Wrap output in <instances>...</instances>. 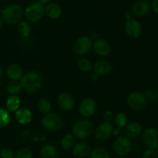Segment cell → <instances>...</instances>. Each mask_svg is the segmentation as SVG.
Returning <instances> with one entry per match:
<instances>
[{
	"label": "cell",
	"instance_id": "obj_41",
	"mask_svg": "<svg viewBox=\"0 0 158 158\" xmlns=\"http://www.w3.org/2000/svg\"><path fill=\"white\" fill-rule=\"evenodd\" d=\"M51 0H39V2L41 3L42 5H45V4H49L50 3Z\"/></svg>",
	"mask_w": 158,
	"mask_h": 158
},
{
	"label": "cell",
	"instance_id": "obj_46",
	"mask_svg": "<svg viewBox=\"0 0 158 158\" xmlns=\"http://www.w3.org/2000/svg\"><path fill=\"white\" fill-rule=\"evenodd\" d=\"M2 9H0V14H2Z\"/></svg>",
	"mask_w": 158,
	"mask_h": 158
},
{
	"label": "cell",
	"instance_id": "obj_32",
	"mask_svg": "<svg viewBox=\"0 0 158 158\" xmlns=\"http://www.w3.org/2000/svg\"><path fill=\"white\" fill-rule=\"evenodd\" d=\"M14 158H32V153L29 148L22 147L17 150Z\"/></svg>",
	"mask_w": 158,
	"mask_h": 158
},
{
	"label": "cell",
	"instance_id": "obj_28",
	"mask_svg": "<svg viewBox=\"0 0 158 158\" xmlns=\"http://www.w3.org/2000/svg\"><path fill=\"white\" fill-rule=\"evenodd\" d=\"M22 88H23L20 82H19L18 81H12L8 85L7 91L12 95H16L21 91Z\"/></svg>",
	"mask_w": 158,
	"mask_h": 158
},
{
	"label": "cell",
	"instance_id": "obj_36",
	"mask_svg": "<svg viewBox=\"0 0 158 158\" xmlns=\"http://www.w3.org/2000/svg\"><path fill=\"white\" fill-rule=\"evenodd\" d=\"M114 113L111 111H106L103 114V119H104L105 122H110L112 121V119H114Z\"/></svg>",
	"mask_w": 158,
	"mask_h": 158
},
{
	"label": "cell",
	"instance_id": "obj_6",
	"mask_svg": "<svg viewBox=\"0 0 158 158\" xmlns=\"http://www.w3.org/2000/svg\"><path fill=\"white\" fill-rule=\"evenodd\" d=\"M41 124L45 129L56 132L63 126V119L56 113H47L42 118Z\"/></svg>",
	"mask_w": 158,
	"mask_h": 158
},
{
	"label": "cell",
	"instance_id": "obj_11",
	"mask_svg": "<svg viewBox=\"0 0 158 158\" xmlns=\"http://www.w3.org/2000/svg\"><path fill=\"white\" fill-rule=\"evenodd\" d=\"M92 41L87 37H81L74 43V51L79 55H84L89 52L92 48Z\"/></svg>",
	"mask_w": 158,
	"mask_h": 158
},
{
	"label": "cell",
	"instance_id": "obj_3",
	"mask_svg": "<svg viewBox=\"0 0 158 158\" xmlns=\"http://www.w3.org/2000/svg\"><path fill=\"white\" fill-rule=\"evenodd\" d=\"M94 125L89 120L83 119L75 123L73 128V135L74 137L80 139H86L92 135L94 132Z\"/></svg>",
	"mask_w": 158,
	"mask_h": 158
},
{
	"label": "cell",
	"instance_id": "obj_31",
	"mask_svg": "<svg viewBox=\"0 0 158 158\" xmlns=\"http://www.w3.org/2000/svg\"><path fill=\"white\" fill-rule=\"evenodd\" d=\"M115 123L119 128H124L128 124L127 116L123 112H119L115 116Z\"/></svg>",
	"mask_w": 158,
	"mask_h": 158
},
{
	"label": "cell",
	"instance_id": "obj_5",
	"mask_svg": "<svg viewBox=\"0 0 158 158\" xmlns=\"http://www.w3.org/2000/svg\"><path fill=\"white\" fill-rule=\"evenodd\" d=\"M45 13V8L41 3L33 2L30 3L25 9V16L28 21L35 23L40 21Z\"/></svg>",
	"mask_w": 158,
	"mask_h": 158
},
{
	"label": "cell",
	"instance_id": "obj_45",
	"mask_svg": "<svg viewBox=\"0 0 158 158\" xmlns=\"http://www.w3.org/2000/svg\"><path fill=\"white\" fill-rule=\"evenodd\" d=\"M144 1H146V2H150V1H152V0H144Z\"/></svg>",
	"mask_w": 158,
	"mask_h": 158
},
{
	"label": "cell",
	"instance_id": "obj_37",
	"mask_svg": "<svg viewBox=\"0 0 158 158\" xmlns=\"http://www.w3.org/2000/svg\"><path fill=\"white\" fill-rule=\"evenodd\" d=\"M151 8L155 13L158 14V0H152Z\"/></svg>",
	"mask_w": 158,
	"mask_h": 158
},
{
	"label": "cell",
	"instance_id": "obj_14",
	"mask_svg": "<svg viewBox=\"0 0 158 158\" xmlns=\"http://www.w3.org/2000/svg\"><path fill=\"white\" fill-rule=\"evenodd\" d=\"M151 6L148 2L144 0H138L136 2L132 7V12L137 17L146 16L151 11Z\"/></svg>",
	"mask_w": 158,
	"mask_h": 158
},
{
	"label": "cell",
	"instance_id": "obj_44",
	"mask_svg": "<svg viewBox=\"0 0 158 158\" xmlns=\"http://www.w3.org/2000/svg\"><path fill=\"white\" fill-rule=\"evenodd\" d=\"M156 158H158V151L156 152Z\"/></svg>",
	"mask_w": 158,
	"mask_h": 158
},
{
	"label": "cell",
	"instance_id": "obj_27",
	"mask_svg": "<svg viewBox=\"0 0 158 158\" xmlns=\"http://www.w3.org/2000/svg\"><path fill=\"white\" fill-rule=\"evenodd\" d=\"M37 107H38V109L40 110V112H41L42 113L47 114V113L50 112L52 105H51L50 102L47 99L43 98V99H41L38 102Z\"/></svg>",
	"mask_w": 158,
	"mask_h": 158
},
{
	"label": "cell",
	"instance_id": "obj_23",
	"mask_svg": "<svg viewBox=\"0 0 158 158\" xmlns=\"http://www.w3.org/2000/svg\"><path fill=\"white\" fill-rule=\"evenodd\" d=\"M21 101L19 96L11 95L6 101V108L9 112H15L19 108Z\"/></svg>",
	"mask_w": 158,
	"mask_h": 158
},
{
	"label": "cell",
	"instance_id": "obj_38",
	"mask_svg": "<svg viewBox=\"0 0 158 158\" xmlns=\"http://www.w3.org/2000/svg\"><path fill=\"white\" fill-rule=\"evenodd\" d=\"M134 15L132 12V11H127L126 13H125V19H126L127 21L134 20Z\"/></svg>",
	"mask_w": 158,
	"mask_h": 158
},
{
	"label": "cell",
	"instance_id": "obj_34",
	"mask_svg": "<svg viewBox=\"0 0 158 158\" xmlns=\"http://www.w3.org/2000/svg\"><path fill=\"white\" fill-rule=\"evenodd\" d=\"M143 158H156V150L147 148L143 153Z\"/></svg>",
	"mask_w": 158,
	"mask_h": 158
},
{
	"label": "cell",
	"instance_id": "obj_22",
	"mask_svg": "<svg viewBox=\"0 0 158 158\" xmlns=\"http://www.w3.org/2000/svg\"><path fill=\"white\" fill-rule=\"evenodd\" d=\"M57 153L56 147L52 144H46L40 150V156L42 158H56Z\"/></svg>",
	"mask_w": 158,
	"mask_h": 158
},
{
	"label": "cell",
	"instance_id": "obj_20",
	"mask_svg": "<svg viewBox=\"0 0 158 158\" xmlns=\"http://www.w3.org/2000/svg\"><path fill=\"white\" fill-rule=\"evenodd\" d=\"M7 75L11 80L19 81L21 80L23 76V70L20 65L16 64H12L9 65L7 69Z\"/></svg>",
	"mask_w": 158,
	"mask_h": 158
},
{
	"label": "cell",
	"instance_id": "obj_21",
	"mask_svg": "<svg viewBox=\"0 0 158 158\" xmlns=\"http://www.w3.org/2000/svg\"><path fill=\"white\" fill-rule=\"evenodd\" d=\"M45 12L48 17L52 20H56L61 15L62 9L57 3H49L45 8Z\"/></svg>",
	"mask_w": 158,
	"mask_h": 158
},
{
	"label": "cell",
	"instance_id": "obj_24",
	"mask_svg": "<svg viewBox=\"0 0 158 158\" xmlns=\"http://www.w3.org/2000/svg\"><path fill=\"white\" fill-rule=\"evenodd\" d=\"M61 147L63 150H69L75 145V137L71 133L66 134L61 139Z\"/></svg>",
	"mask_w": 158,
	"mask_h": 158
},
{
	"label": "cell",
	"instance_id": "obj_19",
	"mask_svg": "<svg viewBox=\"0 0 158 158\" xmlns=\"http://www.w3.org/2000/svg\"><path fill=\"white\" fill-rule=\"evenodd\" d=\"M142 133V125L137 122H131L125 127V133L130 139H134Z\"/></svg>",
	"mask_w": 158,
	"mask_h": 158
},
{
	"label": "cell",
	"instance_id": "obj_10",
	"mask_svg": "<svg viewBox=\"0 0 158 158\" xmlns=\"http://www.w3.org/2000/svg\"><path fill=\"white\" fill-rule=\"evenodd\" d=\"M97 110V103L94 99L86 98L83 99L79 106V112L83 116L86 118L94 116Z\"/></svg>",
	"mask_w": 158,
	"mask_h": 158
},
{
	"label": "cell",
	"instance_id": "obj_1",
	"mask_svg": "<svg viewBox=\"0 0 158 158\" xmlns=\"http://www.w3.org/2000/svg\"><path fill=\"white\" fill-rule=\"evenodd\" d=\"M42 83L43 81H42L41 75L38 72L34 71H29L23 74L20 81L22 88L29 93H34L39 91L41 88Z\"/></svg>",
	"mask_w": 158,
	"mask_h": 158
},
{
	"label": "cell",
	"instance_id": "obj_39",
	"mask_svg": "<svg viewBox=\"0 0 158 158\" xmlns=\"http://www.w3.org/2000/svg\"><path fill=\"white\" fill-rule=\"evenodd\" d=\"M120 133H121V130H120V128H119V127H117V128L113 129V134L115 136H118L120 134Z\"/></svg>",
	"mask_w": 158,
	"mask_h": 158
},
{
	"label": "cell",
	"instance_id": "obj_26",
	"mask_svg": "<svg viewBox=\"0 0 158 158\" xmlns=\"http://www.w3.org/2000/svg\"><path fill=\"white\" fill-rule=\"evenodd\" d=\"M18 33L20 36L23 37H27L31 33V26L29 23L26 21L19 22L18 24Z\"/></svg>",
	"mask_w": 158,
	"mask_h": 158
},
{
	"label": "cell",
	"instance_id": "obj_13",
	"mask_svg": "<svg viewBox=\"0 0 158 158\" xmlns=\"http://www.w3.org/2000/svg\"><path fill=\"white\" fill-rule=\"evenodd\" d=\"M59 106L65 111H70L75 105V100L73 96L68 92H62L58 96Z\"/></svg>",
	"mask_w": 158,
	"mask_h": 158
},
{
	"label": "cell",
	"instance_id": "obj_25",
	"mask_svg": "<svg viewBox=\"0 0 158 158\" xmlns=\"http://www.w3.org/2000/svg\"><path fill=\"white\" fill-rule=\"evenodd\" d=\"M90 158H110V156L106 149L102 147H97L91 151Z\"/></svg>",
	"mask_w": 158,
	"mask_h": 158
},
{
	"label": "cell",
	"instance_id": "obj_7",
	"mask_svg": "<svg viewBox=\"0 0 158 158\" xmlns=\"http://www.w3.org/2000/svg\"><path fill=\"white\" fill-rule=\"evenodd\" d=\"M113 148L118 156H127L132 150V142L127 136H118L113 143Z\"/></svg>",
	"mask_w": 158,
	"mask_h": 158
},
{
	"label": "cell",
	"instance_id": "obj_18",
	"mask_svg": "<svg viewBox=\"0 0 158 158\" xmlns=\"http://www.w3.org/2000/svg\"><path fill=\"white\" fill-rule=\"evenodd\" d=\"M93 69H94V73L98 74L99 76L107 75L111 72L112 66L106 60H100L94 64V65L93 66Z\"/></svg>",
	"mask_w": 158,
	"mask_h": 158
},
{
	"label": "cell",
	"instance_id": "obj_12",
	"mask_svg": "<svg viewBox=\"0 0 158 158\" xmlns=\"http://www.w3.org/2000/svg\"><path fill=\"white\" fill-rule=\"evenodd\" d=\"M125 32L129 37L132 38H137L140 37L143 31L141 23L136 20L127 21L125 23Z\"/></svg>",
	"mask_w": 158,
	"mask_h": 158
},
{
	"label": "cell",
	"instance_id": "obj_47",
	"mask_svg": "<svg viewBox=\"0 0 158 158\" xmlns=\"http://www.w3.org/2000/svg\"><path fill=\"white\" fill-rule=\"evenodd\" d=\"M116 158H122V157H116Z\"/></svg>",
	"mask_w": 158,
	"mask_h": 158
},
{
	"label": "cell",
	"instance_id": "obj_15",
	"mask_svg": "<svg viewBox=\"0 0 158 158\" xmlns=\"http://www.w3.org/2000/svg\"><path fill=\"white\" fill-rule=\"evenodd\" d=\"M94 52L100 57H106L111 50L110 45L104 39H98L94 43Z\"/></svg>",
	"mask_w": 158,
	"mask_h": 158
},
{
	"label": "cell",
	"instance_id": "obj_29",
	"mask_svg": "<svg viewBox=\"0 0 158 158\" xmlns=\"http://www.w3.org/2000/svg\"><path fill=\"white\" fill-rule=\"evenodd\" d=\"M93 66L92 62L87 58H81L78 62L79 68L83 72H89L93 69Z\"/></svg>",
	"mask_w": 158,
	"mask_h": 158
},
{
	"label": "cell",
	"instance_id": "obj_4",
	"mask_svg": "<svg viewBox=\"0 0 158 158\" xmlns=\"http://www.w3.org/2000/svg\"><path fill=\"white\" fill-rule=\"evenodd\" d=\"M127 104L131 108L135 111H142L148 105V99L145 93L141 91H133L127 98Z\"/></svg>",
	"mask_w": 158,
	"mask_h": 158
},
{
	"label": "cell",
	"instance_id": "obj_42",
	"mask_svg": "<svg viewBox=\"0 0 158 158\" xmlns=\"http://www.w3.org/2000/svg\"><path fill=\"white\" fill-rule=\"evenodd\" d=\"M2 75V69L1 66H0V78H1Z\"/></svg>",
	"mask_w": 158,
	"mask_h": 158
},
{
	"label": "cell",
	"instance_id": "obj_8",
	"mask_svg": "<svg viewBox=\"0 0 158 158\" xmlns=\"http://www.w3.org/2000/svg\"><path fill=\"white\" fill-rule=\"evenodd\" d=\"M141 140L148 149H158V129L154 127H149L143 132Z\"/></svg>",
	"mask_w": 158,
	"mask_h": 158
},
{
	"label": "cell",
	"instance_id": "obj_40",
	"mask_svg": "<svg viewBox=\"0 0 158 158\" xmlns=\"http://www.w3.org/2000/svg\"><path fill=\"white\" fill-rule=\"evenodd\" d=\"M99 77L100 76L98 75V74H97L96 73H94V74H91V80L94 81H97L99 80Z\"/></svg>",
	"mask_w": 158,
	"mask_h": 158
},
{
	"label": "cell",
	"instance_id": "obj_33",
	"mask_svg": "<svg viewBox=\"0 0 158 158\" xmlns=\"http://www.w3.org/2000/svg\"><path fill=\"white\" fill-rule=\"evenodd\" d=\"M15 153L13 150L9 147H4L0 150V156L1 158H14Z\"/></svg>",
	"mask_w": 158,
	"mask_h": 158
},
{
	"label": "cell",
	"instance_id": "obj_35",
	"mask_svg": "<svg viewBox=\"0 0 158 158\" xmlns=\"http://www.w3.org/2000/svg\"><path fill=\"white\" fill-rule=\"evenodd\" d=\"M145 94H146L148 101H149V99L150 100H156V99H157V97H158L157 93L155 91H152V90H148V91H146Z\"/></svg>",
	"mask_w": 158,
	"mask_h": 158
},
{
	"label": "cell",
	"instance_id": "obj_17",
	"mask_svg": "<svg viewBox=\"0 0 158 158\" xmlns=\"http://www.w3.org/2000/svg\"><path fill=\"white\" fill-rule=\"evenodd\" d=\"M15 119L22 125H26L32 121V113L29 108H20L15 111Z\"/></svg>",
	"mask_w": 158,
	"mask_h": 158
},
{
	"label": "cell",
	"instance_id": "obj_30",
	"mask_svg": "<svg viewBox=\"0 0 158 158\" xmlns=\"http://www.w3.org/2000/svg\"><path fill=\"white\" fill-rule=\"evenodd\" d=\"M10 121L11 116L9 111L5 108H0V128L7 125Z\"/></svg>",
	"mask_w": 158,
	"mask_h": 158
},
{
	"label": "cell",
	"instance_id": "obj_16",
	"mask_svg": "<svg viewBox=\"0 0 158 158\" xmlns=\"http://www.w3.org/2000/svg\"><path fill=\"white\" fill-rule=\"evenodd\" d=\"M72 153L75 157L85 158L89 156L91 153L90 147L88 143L84 142H80L74 145L72 149Z\"/></svg>",
	"mask_w": 158,
	"mask_h": 158
},
{
	"label": "cell",
	"instance_id": "obj_9",
	"mask_svg": "<svg viewBox=\"0 0 158 158\" xmlns=\"http://www.w3.org/2000/svg\"><path fill=\"white\" fill-rule=\"evenodd\" d=\"M114 127L110 122H104L100 124L94 130V136L97 140L105 141L109 139L113 134Z\"/></svg>",
	"mask_w": 158,
	"mask_h": 158
},
{
	"label": "cell",
	"instance_id": "obj_2",
	"mask_svg": "<svg viewBox=\"0 0 158 158\" xmlns=\"http://www.w3.org/2000/svg\"><path fill=\"white\" fill-rule=\"evenodd\" d=\"M23 15V10L19 5H10L2 11V16L5 23L9 25L17 24Z\"/></svg>",
	"mask_w": 158,
	"mask_h": 158
},
{
	"label": "cell",
	"instance_id": "obj_43",
	"mask_svg": "<svg viewBox=\"0 0 158 158\" xmlns=\"http://www.w3.org/2000/svg\"><path fill=\"white\" fill-rule=\"evenodd\" d=\"M2 26V20L0 19V29H1Z\"/></svg>",
	"mask_w": 158,
	"mask_h": 158
}]
</instances>
